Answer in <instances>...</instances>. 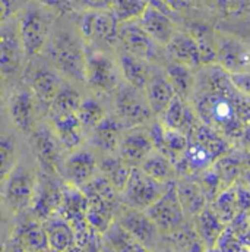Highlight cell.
I'll return each instance as SVG.
<instances>
[{"instance_id":"1","label":"cell","mask_w":250,"mask_h":252,"mask_svg":"<svg viewBox=\"0 0 250 252\" xmlns=\"http://www.w3.org/2000/svg\"><path fill=\"white\" fill-rule=\"evenodd\" d=\"M197 121L228 142L250 136V98L243 95L231 76L217 64L194 72V85L188 101Z\"/></svg>"},{"instance_id":"2","label":"cell","mask_w":250,"mask_h":252,"mask_svg":"<svg viewBox=\"0 0 250 252\" xmlns=\"http://www.w3.org/2000/svg\"><path fill=\"white\" fill-rule=\"evenodd\" d=\"M228 148L230 142L225 138L197 122L188 135L186 151L177 164L190 172L205 170L222 158L228 153Z\"/></svg>"},{"instance_id":"3","label":"cell","mask_w":250,"mask_h":252,"mask_svg":"<svg viewBox=\"0 0 250 252\" xmlns=\"http://www.w3.org/2000/svg\"><path fill=\"white\" fill-rule=\"evenodd\" d=\"M88 199L86 220L92 230L98 233H106L114 223V216L117 210L116 190L104 179H92L82 190Z\"/></svg>"},{"instance_id":"4","label":"cell","mask_w":250,"mask_h":252,"mask_svg":"<svg viewBox=\"0 0 250 252\" xmlns=\"http://www.w3.org/2000/svg\"><path fill=\"white\" fill-rule=\"evenodd\" d=\"M50 59L66 76L82 81L85 79V55L78 40L67 32L57 34L49 49Z\"/></svg>"},{"instance_id":"5","label":"cell","mask_w":250,"mask_h":252,"mask_svg":"<svg viewBox=\"0 0 250 252\" xmlns=\"http://www.w3.org/2000/svg\"><path fill=\"white\" fill-rule=\"evenodd\" d=\"M171 184H160L148 178L139 167H133L125 189L120 192L127 208L146 211L154 205Z\"/></svg>"},{"instance_id":"6","label":"cell","mask_w":250,"mask_h":252,"mask_svg":"<svg viewBox=\"0 0 250 252\" xmlns=\"http://www.w3.org/2000/svg\"><path fill=\"white\" fill-rule=\"evenodd\" d=\"M145 213L155 224L160 233L171 235L182 230L186 214L180 204L174 182L164 192V195L154 205H151Z\"/></svg>"},{"instance_id":"7","label":"cell","mask_w":250,"mask_h":252,"mask_svg":"<svg viewBox=\"0 0 250 252\" xmlns=\"http://www.w3.org/2000/svg\"><path fill=\"white\" fill-rule=\"evenodd\" d=\"M217 59L215 64L228 75H240L250 72V47L240 38L215 32Z\"/></svg>"},{"instance_id":"8","label":"cell","mask_w":250,"mask_h":252,"mask_svg":"<svg viewBox=\"0 0 250 252\" xmlns=\"http://www.w3.org/2000/svg\"><path fill=\"white\" fill-rule=\"evenodd\" d=\"M50 30L49 16L40 9H29L19 22V38L24 53L28 58L37 56L46 46Z\"/></svg>"},{"instance_id":"9","label":"cell","mask_w":250,"mask_h":252,"mask_svg":"<svg viewBox=\"0 0 250 252\" xmlns=\"http://www.w3.org/2000/svg\"><path fill=\"white\" fill-rule=\"evenodd\" d=\"M57 213L73 227L78 244L81 241L85 242L88 238V230H89V224L86 220L88 199L85 193L79 188H75L70 185L63 188L62 202H60Z\"/></svg>"},{"instance_id":"10","label":"cell","mask_w":250,"mask_h":252,"mask_svg":"<svg viewBox=\"0 0 250 252\" xmlns=\"http://www.w3.org/2000/svg\"><path fill=\"white\" fill-rule=\"evenodd\" d=\"M4 184V199L12 210L21 211L32 204L37 178L28 167L16 166Z\"/></svg>"},{"instance_id":"11","label":"cell","mask_w":250,"mask_h":252,"mask_svg":"<svg viewBox=\"0 0 250 252\" xmlns=\"http://www.w3.org/2000/svg\"><path fill=\"white\" fill-rule=\"evenodd\" d=\"M116 110L120 121L130 127L143 125L152 116L142 90L130 87L129 84L122 87L117 93Z\"/></svg>"},{"instance_id":"12","label":"cell","mask_w":250,"mask_h":252,"mask_svg":"<svg viewBox=\"0 0 250 252\" xmlns=\"http://www.w3.org/2000/svg\"><path fill=\"white\" fill-rule=\"evenodd\" d=\"M85 81L94 90L109 93L119 85V70L107 55L95 52L85 58Z\"/></svg>"},{"instance_id":"13","label":"cell","mask_w":250,"mask_h":252,"mask_svg":"<svg viewBox=\"0 0 250 252\" xmlns=\"http://www.w3.org/2000/svg\"><path fill=\"white\" fill-rule=\"evenodd\" d=\"M138 24L146 32V35L160 46H167L177 32L171 18L155 3H148V7L139 18Z\"/></svg>"},{"instance_id":"14","label":"cell","mask_w":250,"mask_h":252,"mask_svg":"<svg viewBox=\"0 0 250 252\" xmlns=\"http://www.w3.org/2000/svg\"><path fill=\"white\" fill-rule=\"evenodd\" d=\"M117 223L138 242H140L148 251L158 244L160 232L145 211L127 208L120 214Z\"/></svg>"},{"instance_id":"15","label":"cell","mask_w":250,"mask_h":252,"mask_svg":"<svg viewBox=\"0 0 250 252\" xmlns=\"http://www.w3.org/2000/svg\"><path fill=\"white\" fill-rule=\"evenodd\" d=\"M119 38L123 43L126 53L135 56L140 61L149 62L158 53V44L154 43L146 32L139 27L138 22L123 24L119 28Z\"/></svg>"},{"instance_id":"16","label":"cell","mask_w":250,"mask_h":252,"mask_svg":"<svg viewBox=\"0 0 250 252\" xmlns=\"http://www.w3.org/2000/svg\"><path fill=\"white\" fill-rule=\"evenodd\" d=\"M62 193L63 188H60L49 176H43L37 179L34 198H32V208L41 221L47 220L49 217L57 213L62 202Z\"/></svg>"},{"instance_id":"17","label":"cell","mask_w":250,"mask_h":252,"mask_svg":"<svg viewBox=\"0 0 250 252\" xmlns=\"http://www.w3.org/2000/svg\"><path fill=\"white\" fill-rule=\"evenodd\" d=\"M24 49L18 30L4 27L0 30V75H15L22 63Z\"/></svg>"},{"instance_id":"18","label":"cell","mask_w":250,"mask_h":252,"mask_svg":"<svg viewBox=\"0 0 250 252\" xmlns=\"http://www.w3.org/2000/svg\"><path fill=\"white\" fill-rule=\"evenodd\" d=\"M32 148L46 173H55L59 167L60 145L59 138L49 129L41 127L32 135Z\"/></svg>"},{"instance_id":"19","label":"cell","mask_w":250,"mask_h":252,"mask_svg":"<svg viewBox=\"0 0 250 252\" xmlns=\"http://www.w3.org/2000/svg\"><path fill=\"white\" fill-rule=\"evenodd\" d=\"M120 158L127 163L130 167L136 164H142V161L155 150L151 133L133 129L125 136H122L120 144Z\"/></svg>"},{"instance_id":"20","label":"cell","mask_w":250,"mask_h":252,"mask_svg":"<svg viewBox=\"0 0 250 252\" xmlns=\"http://www.w3.org/2000/svg\"><path fill=\"white\" fill-rule=\"evenodd\" d=\"M143 94L151 109V113L155 116H161L163 112L176 98V93L170 81L167 79L166 73L161 72H154L151 75L148 84L143 88Z\"/></svg>"},{"instance_id":"21","label":"cell","mask_w":250,"mask_h":252,"mask_svg":"<svg viewBox=\"0 0 250 252\" xmlns=\"http://www.w3.org/2000/svg\"><path fill=\"white\" fill-rule=\"evenodd\" d=\"M95 169V157L88 151H78L66 160L63 166V173L70 187L81 188L86 187L94 179Z\"/></svg>"},{"instance_id":"22","label":"cell","mask_w":250,"mask_h":252,"mask_svg":"<svg viewBox=\"0 0 250 252\" xmlns=\"http://www.w3.org/2000/svg\"><path fill=\"white\" fill-rule=\"evenodd\" d=\"M28 82L35 97L47 106H52L53 100L62 88L59 73L46 66H38L32 69L28 73Z\"/></svg>"},{"instance_id":"23","label":"cell","mask_w":250,"mask_h":252,"mask_svg":"<svg viewBox=\"0 0 250 252\" xmlns=\"http://www.w3.org/2000/svg\"><path fill=\"white\" fill-rule=\"evenodd\" d=\"M12 242L24 252H49V241L43 223L25 220L18 224Z\"/></svg>"},{"instance_id":"24","label":"cell","mask_w":250,"mask_h":252,"mask_svg":"<svg viewBox=\"0 0 250 252\" xmlns=\"http://www.w3.org/2000/svg\"><path fill=\"white\" fill-rule=\"evenodd\" d=\"M49 248L53 252H67L78 247V239L73 227L59 214H53L43 221Z\"/></svg>"},{"instance_id":"25","label":"cell","mask_w":250,"mask_h":252,"mask_svg":"<svg viewBox=\"0 0 250 252\" xmlns=\"http://www.w3.org/2000/svg\"><path fill=\"white\" fill-rule=\"evenodd\" d=\"M160 118H161L160 125L167 127V129H171V130H177L186 136L192 132L194 125L199 122L196 115L193 113V109L190 107V104L179 97H176L171 101V104L163 112V115Z\"/></svg>"},{"instance_id":"26","label":"cell","mask_w":250,"mask_h":252,"mask_svg":"<svg viewBox=\"0 0 250 252\" xmlns=\"http://www.w3.org/2000/svg\"><path fill=\"white\" fill-rule=\"evenodd\" d=\"M9 113L18 129L22 132H32L35 119V100L32 91L27 88L15 91V94L10 97Z\"/></svg>"},{"instance_id":"27","label":"cell","mask_w":250,"mask_h":252,"mask_svg":"<svg viewBox=\"0 0 250 252\" xmlns=\"http://www.w3.org/2000/svg\"><path fill=\"white\" fill-rule=\"evenodd\" d=\"M166 47L168 50L171 62L185 64L190 69H197L202 66L199 52H197V46L189 32L177 31Z\"/></svg>"},{"instance_id":"28","label":"cell","mask_w":250,"mask_h":252,"mask_svg":"<svg viewBox=\"0 0 250 252\" xmlns=\"http://www.w3.org/2000/svg\"><path fill=\"white\" fill-rule=\"evenodd\" d=\"M148 178L160 182V184H173V179L176 176V164L161 154L160 151L154 150L140 164L139 167Z\"/></svg>"},{"instance_id":"29","label":"cell","mask_w":250,"mask_h":252,"mask_svg":"<svg viewBox=\"0 0 250 252\" xmlns=\"http://www.w3.org/2000/svg\"><path fill=\"white\" fill-rule=\"evenodd\" d=\"M174 185L177 189V195L185 214L197 216L205 208V190L202 189V187L189 178L179 181Z\"/></svg>"},{"instance_id":"30","label":"cell","mask_w":250,"mask_h":252,"mask_svg":"<svg viewBox=\"0 0 250 252\" xmlns=\"http://www.w3.org/2000/svg\"><path fill=\"white\" fill-rule=\"evenodd\" d=\"M166 76L170 81L176 97L189 101L190 94L193 91V85H194V72L193 69H190L185 64L180 63L170 62L166 66Z\"/></svg>"},{"instance_id":"31","label":"cell","mask_w":250,"mask_h":252,"mask_svg":"<svg viewBox=\"0 0 250 252\" xmlns=\"http://www.w3.org/2000/svg\"><path fill=\"white\" fill-rule=\"evenodd\" d=\"M192 38L194 40L199 52V58L202 66L215 64L217 59V43H215V31H212L208 25L194 24L190 28Z\"/></svg>"},{"instance_id":"32","label":"cell","mask_w":250,"mask_h":252,"mask_svg":"<svg viewBox=\"0 0 250 252\" xmlns=\"http://www.w3.org/2000/svg\"><path fill=\"white\" fill-rule=\"evenodd\" d=\"M120 67L125 75L126 81L130 87H135L138 90L145 88L148 84L152 72L149 69V64L145 61H140L135 56H130L129 53L123 52L120 56Z\"/></svg>"},{"instance_id":"33","label":"cell","mask_w":250,"mask_h":252,"mask_svg":"<svg viewBox=\"0 0 250 252\" xmlns=\"http://www.w3.org/2000/svg\"><path fill=\"white\" fill-rule=\"evenodd\" d=\"M122 139V125L113 116H106L94 127V141L103 151H114Z\"/></svg>"},{"instance_id":"34","label":"cell","mask_w":250,"mask_h":252,"mask_svg":"<svg viewBox=\"0 0 250 252\" xmlns=\"http://www.w3.org/2000/svg\"><path fill=\"white\" fill-rule=\"evenodd\" d=\"M59 141L67 148H76L82 142V124L78 115H63L53 118Z\"/></svg>"},{"instance_id":"35","label":"cell","mask_w":250,"mask_h":252,"mask_svg":"<svg viewBox=\"0 0 250 252\" xmlns=\"http://www.w3.org/2000/svg\"><path fill=\"white\" fill-rule=\"evenodd\" d=\"M107 247L113 252H149L140 242H138L132 235L114 221L110 229L104 233Z\"/></svg>"},{"instance_id":"36","label":"cell","mask_w":250,"mask_h":252,"mask_svg":"<svg viewBox=\"0 0 250 252\" xmlns=\"http://www.w3.org/2000/svg\"><path fill=\"white\" fill-rule=\"evenodd\" d=\"M132 169L122 158H106L103 161L104 179L113 187L116 192H122L130 178Z\"/></svg>"},{"instance_id":"37","label":"cell","mask_w":250,"mask_h":252,"mask_svg":"<svg viewBox=\"0 0 250 252\" xmlns=\"http://www.w3.org/2000/svg\"><path fill=\"white\" fill-rule=\"evenodd\" d=\"M81 101L82 100L79 94L73 88L62 87L50 106L52 116L56 118V116H63V115H78Z\"/></svg>"},{"instance_id":"38","label":"cell","mask_w":250,"mask_h":252,"mask_svg":"<svg viewBox=\"0 0 250 252\" xmlns=\"http://www.w3.org/2000/svg\"><path fill=\"white\" fill-rule=\"evenodd\" d=\"M92 38H98L104 43L113 44L119 38V24L109 12H95Z\"/></svg>"},{"instance_id":"39","label":"cell","mask_w":250,"mask_h":252,"mask_svg":"<svg viewBox=\"0 0 250 252\" xmlns=\"http://www.w3.org/2000/svg\"><path fill=\"white\" fill-rule=\"evenodd\" d=\"M110 13L116 19L117 24H129L139 21L148 7L146 1H113L109 3Z\"/></svg>"},{"instance_id":"40","label":"cell","mask_w":250,"mask_h":252,"mask_svg":"<svg viewBox=\"0 0 250 252\" xmlns=\"http://www.w3.org/2000/svg\"><path fill=\"white\" fill-rule=\"evenodd\" d=\"M197 229L200 236L203 238V242H206L208 245H214L218 235L221 233L222 226L220 217L214 211L203 208L197 214Z\"/></svg>"},{"instance_id":"41","label":"cell","mask_w":250,"mask_h":252,"mask_svg":"<svg viewBox=\"0 0 250 252\" xmlns=\"http://www.w3.org/2000/svg\"><path fill=\"white\" fill-rule=\"evenodd\" d=\"M15 158L16 145L13 138L0 133V184H3L15 169Z\"/></svg>"},{"instance_id":"42","label":"cell","mask_w":250,"mask_h":252,"mask_svg":"<svg viewBox=\"0 0 250 252\" xmlns=\"http://www.w3.org/2000/svg\"><path fill=\"white\" fill-rule=\"evenodd\" d=\"M78 118H79L82 126L95 127V126L98 125L106 118V112H104L103 106L97 100H94V98H85L79 104Z\"/></svg>"},{"instance_id":"43","label":"cell","mask_w":250,"mask_h":252,"mask_svg":"<svg viewBox=\"0 0 250 252\" xmlns=\"http://www.w3.org/2000/svg\"><path fill=\"white\" fill-rule=\"evenodd\" d=\"M94 21H95V10L89 9L88 12H85L81 19H79V30L81 34L85 38H92V32H94Z\"/></svg>"},{"instance_id":"44","label":"cell","mask_w":250,"mask_h":252,"mask_svg":"<svg viewBox=\"0 0 250 252\" xmlns=\"http://www.w3.org/2000/svg\"><path fill=\"white\" fill-rule=\"evenodd\" d=\"M233 84L236 85V88L250 98V72L249 73H240V75H230Z\"/></svg>"},{"instance_id":"45","label":"cell","mask_w":250,"mask_h":252,"mask_svg":"<svg viewBox=\"0 0 250 252\" xmlns=\"http://www.w3.org/2000/svg\"><path fill=\"white\" fill-rule=\"evenodd\" d=\"M10 3H7V1H0V25H1V22L7 18V15H9V12H10Z\"/></svg>"},{"instance_id":"46","label":"cell","mask_w":250,"mask_h":252,"mask_svg":"<svg viewBox=\"0 0 250 252\" xmlns=\"http://www.w3.org/2000/svg\"><path fill=\"white\" fill-rule=\"evenodd\" d=\"M3 252H24V251H22L19 247H16L13 242H10L7 247H4V248H3Z\"/></svg>"},{"instance_id":"47","label":"cell","mask_w":250,"mask_h":252,"mask_svg":"<svg viewBox=\"0 0 250 252\" xmlns=\"http://www.w3.org/2000/svg\"><path fill=\"white\" fill-rule=\"evenodd\" d=\"M3 97V87H1V81H0V100Z\"/></svg>"},{"instance_id":"48","label":"cell","mask_w":250,"mask_h":252,"mask_svg":"<svg viewBox=\"0 0 250 252\" xmlns=\"http://www.w3.org/2000/svg\"><path fill=\"white\" fill-rule=\"evenodd\" d=\"M1 224H3V213L0 210V227H1Z\"/></svg>"},{"instance_id":"49","label":"cell","mask_w":250,"mask_h":252,"mask_svg":"<svg viewBox=\"0 0 250 252\" xmlns=\"http://www.w3.org/2000/svg\"><path fill=\"white\" fill-rule=\"evenodd\" d=\"M67 252H81V250H79V247H75L73 250H70V251Z\"/></svg>"},{"instance_id":"50","label":"cell","mask_w":250,"mask_h":252,"mask_svg":"<svg viewBox=\"0 0 250 252\" xmlns=\"http://www.w3.org/2000/svg\"><path fill=\"white\" fill-rule=\"evenodd\" d=\"M103 252H113V251H111V250H110V248H109V247L106 245V248L103 250Z\"/></svg>"},{"instance_id":"51","label":"cell","mask_w":250,"mask_h":252,"mask_svg":"<svg viewBox=\"0 0 250 252\" xmlns=\"http://www.w3.org/2000/svg\"><path fill=\"white\" fill-rule=\"evenodd\" d=\"M0 252H3V247L1 245H0Z\"/></svg>"}]
</instances>
